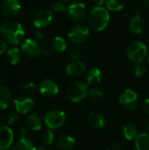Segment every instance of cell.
<instances>
[{"mask_svg":"<svg viewBox=\"0 0 149 150\" xmlns=\"http://www.w3.org/2000/svg\"><path fill=\"white\" fill-rule=\"evenodd\" d=\"M0 33L5 41L14 46L18 45L25 35V30L22 25L13 20L4 22L0 26Z\"/></svg>","mask_w":149,"mask_h":150,"instance_id":"1","label":"cell"},{"mask_svg":"<svg viewBox=\"0 0 149 150\" xmlns=\"http://www.w3.org/2000/svg\"><path fill=\"white\" fill-rule=\"evenodd\" d=\"M88 24L94 31L101 32L105 30L110 22V14L106 8L95 6L88 14Z\"/></svg>","mask_w":149,"mask_h":150,"instance_id":"2","label":"cell"},{"mask_svg":"<svg viewBox=\"0 0 149 150\" xmlns=\"http://www.w3.org/2000/svg\"><path fill=\"white\" fill-rule=\"evenodd\" d=\"M127 57L138 63L142 62L148 57V47L147 45L142 41H133L132 42L126 49Z\"/></svg>","mask_w":149,"mask_h":150,"instance_id":"3","label":"cell"},{"mask_svg":"<svg viewBox=\"0 0 149 150\" xmlns=\"http://www.w3.org/2000/svg\"><path fill=\"white\" fill-rule=\"evenodd\" d=\"M89 94L88 84L85 83L76 81L72 83L68 90H67V96L68 99L73 103H77L85 98Z\"/></svg>","mask_w":149,"mask_h":150,"instance_id":"4","label":"cell"},{"mask_svg":"<svg viewBox=\"0 0 149 150\" xmlns=\"http://www.w3.org/2000/svg\"><path fill=\"white\" fill-rule=\"evenodd\" d=\"M66 121V114L61 110H52L44 118V123L48 129H58Z\"/></svg>","mask_w":149,"mask_h":150,"instance_id":"5","label":"cell"},{"mask_svg":"<svg viewBox=\"0 0 149 150\" xmlns=\"http://www.w3.org/2000/svg\"><path fill=\"white\" fill-rule=\"evenodd\" d=\"M90 35V28L83 24H77L73 25L68 33V38L74 44H79L87 40Z\"/></svg>","mask_w":149,"mask_h":150,"instance_id":"6","label":"cell"},{"mask_svg":"<svg viewBox=\"0 0 149 150\" xmlns=\"http://www.w3.org/2000/svg\"><path fill=\"white\" fill-rule=\"evenodd\" d=\"M68 13L71 19L76 22H81L87 17V8L81 2L72 3L68 6Z\"/></svg>","mask_w":149,"mask_h":150,"instance_id":"7","label":"cell"},{"mask_svg":"<svg viewBox=\"0 0 149 150\" xmlns=\"http://www.w3.org/2000/svg\"><path fill=\"white\" fill-rule=\"evenodd\" d=\"M41 49L42 48L40 47L39 42L32 39L25 40L21 45L22 53L30 58H35L39 56L41 54Z\"/></svg>","mask_w":149,"mask_h":150,"instance_id":"8","label":"cell"},{"mask_svg":"<svg viewBox=\"0 0 149 150\" xmlns=\"http://www.w3.org/2000/svg\"><path fill=\"white\" fill-rule=\"evenodd\" d=\"M120 104L127 110H134L138 105V96L133 90L127 89L124 91L119 98Z\"/></svg>","mask_w":149,"mask_h":150,"instance_id":"9","label":"cell"},{"mask_svg":"<svg viewBox=\"0 0 149 150\" xmlns=\"http://www.w3.org/2000/svg\"><path fill=\"white\" fill-rule=\"evenodd\" d=\"M54 18L53 12L49 10H41L38 11L33 18V25L36 28L41 29L48 26Z\"/></svg>","mask_w":149,"mask_h":150,"instance_id":"10","label":"cell"},{"mask_svg":"<svg viewBox=\"0 0 149 150\" xmlns=\"http://www.w3.org/2000/svg\"><path fill=\"white\" fill-rule=\"evenodd\" d=\"M14 106L19 114H26L33 108L34 101L27 96H20L14 100Z\"/></svg>","mask_w":149,"mask_h":150,"instance_id":"11","label":"cell"},{"mask_svg":"<svg viewBox=\"0 0 149 150\" xmlns=\"http://www.w3.org/2000/svg\"><path fill=\"white\" fill-rule=\"evenodd\" d=\"M21 8L19 0H3L2 11L6 18H13L18 15Z\"/></svg>","mask_w":149,"mask_h":150,"instance_id":"12","label":"cell"},{"mask_svg":"<svg viewBox=\"0 0 149 150\" xmlns=\"http://www.w3.org/2000/svg\"><path fill=\"white\" fill-rule=\"evenodd\" d=\"M40 92L47 97H54L58 94V84L52 79H44L39 85Z\"/></svg>","mask_w":149,"mask_h":150,"instance_id":"13","label":"cell"},{"mask_svg":"<svg viewBox=\"0 0 149 150\" xmlns=\"http://www.w3.org/2000/svg\"><path fill=\"white\" fill-rule=\"evenodd\" d=\"M13 142V132L7 127H0V150L9 149Z\"/></svg>","mask_w":149,"mask_h":150,"instance_id":"14","label":"cell"},{"mask_svg":"<svg viewBox=\"0 0 149 150\" xmlns=\"http://www.w3.org/2000/svg\"><path fill=\"white\" fill-rule=\"evenodd\" d=\"M86 66L85 64L79 60L73 61L69 62L66 67V72L68 76H78L83 75L85 72Z\"/></svg>","mask_w":149,"mask_h":150,"instance_id":"15","label":"cell"},{"mask_svg":"<svg viewBox=\"0 0 149 150\" xmlns=\"http://www.w3.org/2000/svg\"><path fill=\"white\" fill-rule=\"evenodd\" d=\"M129 28L132 33L135 34L141 33L145 29V21L143 18L139 14L136 13L132 17V18L129 21Z\"/></svg>","mask_w":149,"mask_h":150,"instance_id":"16","label":"cell"},{"mask_svg":"<svg viewBox=\"0 0 149 150\" xmlns=\"http://www.w3.org/2000/svg\"><path fill=\"white\" fill-rule=\"evenodd\" d=\"M76 145V140L69 134H62L57 140V146L62 150H69Z\"/></svg>","mask_w":149,"mask_h":150,"instance_id":"17","label":"cell"},{"mask_svg":"<svg viewBox=\"0 0 149 150\" xmlns=\"http://www.w3.org/2000/svg\"><path fill=\"white\" fill-rule=\"evenodd\" d=\"M88 121L91 127L94 128H104L106 125V120L105 117L97 112H90L88 117Z\"/></svg>","mask_w":149,"mask_h":150,"instance_id":"18","label":"cell"},{"mask_svg":"<svg viewBox=\"0 0 149 150\" xmlns=\"http://www.w3.org/2000/svg\"><path fill=\"white\" fill-rule=\"evenodd\" d=\"M87 83L90 85H96L102 80V72L97 68H92L89 70L86 76Z\"/></svg>","mask_w":149,"mask_h":150,"instance_id":"19","label":"cell"},{"mask_svg":"<svg viewBox=\"0 0 149 150\" xmlns=\"http://www.w3.org/2000/svg\"><path fill=\"white\" fill-rule=\"evenodd\" d=\"M11 100V96L10 91L4 87L0 85V110L6 109Z\"/></svg>","mask_w":149,"mask_h":150,"instance_id":"20","label":"cell"},{"mask_svg":"<svg viewBox=\"0 0 149 150\" xmlns=\"http://www.w3.org/2000/svg\"><path fill=\"white\" fill-rule=\"evenodd\" d=\"M26 124L32 131H40L42 128V120L36 114H30L26 118Z\"/></svg>","mask_w":149,"mask_h":150,"instance_id":"21","label":"cell"},{"mask_svg":"<svg viewBox=\"0 0 149 150\" xmlns=\"http://www.w3.org/2000/svg\"><path fill=\"white\" fill-rule=\"evenodd\" d=\"M11 150H37V149L32 141L23 136L20 137V140L14 145Z\"/></svg>","mask_w":149,"mask_h":150,"instance_id":"22","label":"cell"},{"mask_svg":"<svg viewBox=\"0 0 149 150\" xmlns=\"http://www.w3.org/2000/svg\"><path fill=\"white\" fill-rule=\"evenodd\" d=\"M123 134L125 138L128 141L136 140L139 135V130L137 127L133 124H126L123 128Z\"/></svg>","mask_w":149,"mask_h":150,"instance_id":"23","label":"cell"},{"mask_svg":"<svg viewBox=\"0 0 149 150\" xmlns=\"http://www.w3.org/2000/svg\"><path fill=\"white\" fill-rule=\"evenodd\" d=\"M137 150H149V133L139 134L135 140Z\"/></svg>","mask_w":149,"mask_h":150,"instance_id":"24","label":"cell"},{"mask_svg":"<svg viewBox=\"0 0 149 150\" xmlns=\"http://www.w3.org/2000/svg\"><path fill=\"white\" fill-rule=\"evenodd\" d=\"M106 9L112 11H119L125 8V0H106Z\"/></svg>","mask_w":149,"mask_h":150,"instance_id":"25","label":"cell"},{"mask_svg":"<svg viewBox=\"0 0 149 150\" xmlns=\"http://www.w3.org/2000/svg\"><path fill=\"white\" fill-rule=\"evenodd\" d=\"M21 58L20 50L18 47H12L7 52V61L11 65H16Z\"/></svg>","mask_w":149,"mask_h":150,"instance_id":"26","label":"cell"},{"mask_svg":"<svg viewBox=\"0 0 149 150\" xmlns=\"http://www.w3.org/2000/svg\"><path fill=\"white\" fill-rule=\"evenodd\" d=\"M52 46H53V48L56 52L61 53V52H63L67 48V41H66V40L63 37H61V36H56L53 40Z\"/></svg>","mask_w":149,"mask_h":150,"instance_id":"27","label":"cell"},{"mask_svg":"<svg viewBox=\"0 0 149 150\" xmlns=\"http://www.w3.org/2000/svg\"><path fill=\"white\" fill-rule=\"evenodd\" d=\"M51 9L53 11L57 12V13H61L64 11H68V7L66 6V4L61 1H55L54 3H52L51 4Z\"/></svg>","mask_w":149,"mask_h":150,"instance_id":"28","label":"cell"},{"mask_svg":"<svg viewBox=\"0 0 149 150\" xmlns=\"http://www.w3.org/2000/svg\"><path fill=\"white\" fill-rule=\"evenodd\" d=\"M92 99L97 100L103 98L104 96V91L99 89V88H92L91 90L89 91V94H88Z\"/></svg>","mask_w":149,"mask_h":150,"instance_id":"29","label":"cell"},{"mask_svg":"<svg viewBox=\"0 0 149 150\" xmlns=\"http://www.w3.org/2000/svg\"><path fill=\"white\" fill-rule=\"evenodd\" d=\"M82 51L81 48L78 46H73L70 47L69 51H68V55L71 59H73L74 61L77 60L80 56H81Z\"/></svg>","mask_w":149,"mask_h":150,"instance_id":"30","label":"cell"},{"mask_svg":"<svg viewBox=\"0 0 149 150\" xmlns=\"http://www.w3.org/2000/svg\"><path fill=\"white\" fill-rule=\"evenodd\" d=\"M147 72V67L146 65H144L142 62H138L135 65V69H134V74L136 75V76L138 77H141L143 76Z\"/></svg>","mask_w":149,"mask_h":150,"instance_id":"31","label":"cell"},{"mask_svg":"<svg viewBox=\"0 0 149 150\" xmlns=\"http://www.w3.org/2000/svg\"><path fill=\"white\" fill-rule=\"evenodd\" d=\"M54 141V134L51 129H48L45 132L43 135V142L46 145H51Z\"/></svg>","mask_w":149,"mask_h":150,"instance_id":"32","label":"cell"},{"mask_svg":"<svg viewBox=\"0 0 149 150\" xmlns=\"http://www.w3.org/2000/svg\"><path fill=\"white\" fill-rule=\"evenodd\" d=\"M18 120H19V113L18 112H11L7 117V124L9 126L15 125L18 121Z\"/></svg>","mask_w":149,"mask_h":150,"instance_id":"33","label":"cell"},{"mask_svg":"<svg viewBox=\"0 0 149 150\" xmlns=\"http://www.w3.org/2000/svg\"><path fill=\"white\" fill-rule=\"evenodd\" d=\"M36 89H37V84L33 82H26V83H23V85H22V90L27 93L32 92Z\"/></svg>","mask_w":149,"mask_h":150,"instance_id":"34","label":"cell"},{"mask_svg":"<svg viewBox=\"0 0 149 150\" xmlns=\"http://www.w3.org/2000/svg\"><path fill=\"white\" fill-rule=\"evenodd\" d=\"M35 39L39 42H44V41H46L47 37L41 31L37 30V31H35Z\"/></svg>","mask_w":149,"mask_h":150,"instance_id":"35","label":"cell"},{"mask_svg":"<svg viewBox=\"0 0 149 150\" xmlns=\"http://www.w3.org/2000/svg\"><path fill=\"white\" fill-rule=\"evenodd\" d=\"M7 50V44L5 41L0 40V55L4 54Z\"/></svg>","mask_w":149,"mask_h":150,"instance_id":"36","label":"cell"},{"mask_svg":"<svg viewBox=\"0 0 149 150\" xmlns=\"http://www.w3.org/2000/svg\"><path fill=\"white\" fill-rule=\"evenodd\" d=\"M41 54L45 56H50L53 54V49L50 47H44L41 49Z\"/></svg>","mask_w":149,"mask_h":150,"instance_id":"37","label":"cell"},{"mask_svg":"<svg viewBox=\"0 0 149 150\" xmlns=\"http://www.w3.org/2000/svg\"><path fill=\"white\" fill-rule=\"evenodd\" d=\"M142 109L146 114L149 115V98L146 99L142 104Z\"/></svg>","mask_w":149,"mask_h":150,"instance_id":"38","label":"cell"},{"mask_svg":"<svg viewBox=\"0 0 149 150\" xmlns=\"http://www.w3.org/2000/svg\"><path fill=\"white\" fill-rule=\"evenodd\" d=\"M93 1L96 6H103L106 2V0H93Z\"/></svg>","mask_w":149,"mask_h":150,"instance_id":"39","label":"cell"},{"mask_svg":"<svg viewBox=\"0 0 149 150\" xmlns=\"http://www.w3.org/2000/svg\"><path fill=\"white\" fill-rule=\"evenodd\" d=\"M122 147H123V145L121 143H119V142H114V143H112V148L115 149L116 150L122 149Z\"/></svg>","mask_w":149,"mask_h":150,"instance_id":"40","label":"cell"},{"mask_svg":"<svg viewBox=\"0 0 149 150\" xmlns=\"http://www.w3.org/2000/svg\"><path fill=\"white\" fill-rule=\"evenodd\" d=\"M37 150H51L50 149H48L47 147H45V146H41V147H40L39 149Z\"/></svg>","mask_w":149,"mask_h":150,"instance_id":"41","label":"cell"},{"mask_svg":"<svg viewBox=\"0 0 149 150\" xmlns=\"http://www.w3.org/2000/svg\"><path fill=\"white\" fill-rule=\"evenodd\" d=\"M144 1H145V4L149 7V0H144Z\"/></svg>","mask_w":149,"mask_h":150,"instance_id":"42","label":"cell"},{"mask_svg":"<svg viewBox=\"0 0 149 150\" xmlns=\"http://www.w3.org/2000/svg\"><path fill=\"white\" fill-rule=\"evenodd\" d=\"M147 64L148 65V67H149V55L147 57Z\"/></svg>","mask_w":149,"mask_h":150,"instance_id":"43","label":"cell"},{"mask_svg":"<svg viewBox=\"0 0 149 150\" xmlns=\"http://www.w3.org/2000/svg\"><path fill=\"white\" fill-rule=\"evenodd\" d=\"M105 150H116L115 149H113V148H109V149H106Z\"/></svg>","mask_w":149,"mask_h":150,"instance_id":"44","label":"cell"},{"mask_svg":"<svg viewBox=\"0 0 149 150\" xmlns=\"http://www.w3.org/2000/svg\"><path fill=\"white\" fill-rule=\"evenodd\" d=\"M63 1H66V2H68V1H70V0H63Z\"/></svg>","mask_w":149,"mask_h":150,"instance_id":"45","label":"cell"},{"mask_svg":"<svg viewBox=\"0 0 149 150\" xmlns=\"http://www.w3.org/2000/svg\"><path fill=\"white\" fill-rule=\"evenodd\" d=\"M148 128H149V124H148Z\"/></svg>","mask_w":149,"mask_h":150,"instance_id":"46","label":"cell"}]
</instances>
